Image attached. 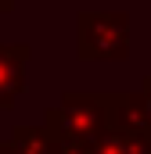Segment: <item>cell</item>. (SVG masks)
Here are the masks:
<instances>
[{"label":"cell","instance_id":"obj_3","mask_svg":"<svg viewBox=\"0 0 151 154\" xmlns=\"http://www.w3.org/2000/svg\"><path fill=\"white\" fill-rule=\"evenodd\" d=\"M29 43H0V108H11L25 90Z\"/></svg>","mask_w":151,"mask_h":154},{"label":"cell","instance_id":"obj_9","mask_svg":"<svg viewBox=\"0 0 151 154\" xmlns=\"http://www.w3.org/2000/svg\"><path fill=\"white\" fill-rule=\"evenodd\" d=\"M14 7V0H0V11H11Z\"/></svg>","mask_w":151,"mask_h":154},{"label":"cell","instance_id":"obj_6","mask_svg":"<svg viewBox=\"0 0 151 154\" xmlns=\"http://www.w3.org/2000/svg\"><path fill=\"white\" fill-rule=\"evenodd\" d=\"M11 143L22 154H61V140L47 125H18L11 133Z\"/></svg>","mask_w":151,"mask_h":154},{"label":"cell","instance_id":"obj_7","mask_svg":"<svg viewBox=\"0 0 151 154\" xmlns=\"http://www.w3.org/2000/svg\"><path fill=\"white\" fill-rule=\"evenodd\" d=\"M140 93H144V104H148V115H151V79H144V90Z\"/></svg>","mask_w":151,"mask_h":154},{"label":"cell","instance_id":"obj_1","mask_svg":"<svg viewBox=\"0 0 151 154\" xmlns=\"http://www.w3.org/2000/svg\"><path fill=\"white\" fill-rule=\"evenodd\" d=\"M43 125L54 136L90 143L112 125V93H65V100L47 111Z\"/></svg>","mask_w":151,"mask_h":154},{"label":"cell","instance_id":"obj_4","mask_svg":"<svg viewBox=\"0 0 151 154\" xmlns=\"http://www.w3.org/2000/svg\"><path fill=\"white\" fill-rule=\"evenodd\" d=\"M86 154H151V133H130L108 125L86 143Z\"/></svg>","mask_w":151,"mask_h":154},{"label":"cell","instance_id":"obj_5","mask_svg":"<svg viewBox=\"0 0 151 154\" xmlns=\"http://www.w3.org/2000/svg\"><path fill=\"white\" fill-rule=\"evenodd\" d=\"M112 125L130 133H151V115L144 93H112Z\"/></svg>","mask_w":151,"mask_h":154},{"label":"cell","instance_id":"obj_8","mask_svg":"<svg viewBox=\"0 0 151 154\" xmlns=\"http://www.w3.org/2000/svg\"><path fill=\"white\" fill-rule=\"evenodd\" d=\"M0 154H22V151H14V143H0Z\"/></svg>","mask_w":151,"mask_h":154},{"label":"cell","instance_id":"obj_2","mask_svg":"<svg viewBox=\"0 0 151 154\" xmlns=\"http://www.w3.org/2000/svg\"><path fill=\"white\" fill-rule=\"evenodd\" d=\"M130 14L126 11H83L79 14V57H126Z\"/></svg>","mask_w":151,"mask_h":154}]
</instances>
